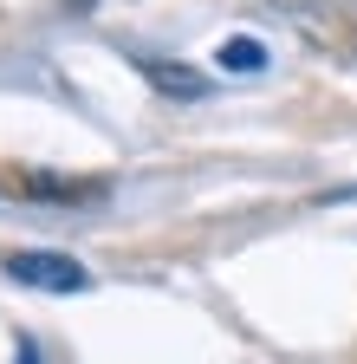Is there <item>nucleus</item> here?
<instances>
[{
    "label": "nucleus",
    "instance_id": "3",
    "mask_svg": "<svg viewBox=\"0 0 357 364\" xmlns=\"http://www.w3.org/2000/svg\"><path fill=\"white\" fill-rule=\"evenodd\" d=\"M221 65H228V72H260L266 65V46L260 39H228V46H221Z\"/></svg>",
    "mask_w": 357,
    "mask_h": 364
},
{
    "label": "nucleus",
    "instance_id": "1",
    "mask_svg": "<svg viewBox=\"0 0 357 364\" xmlns=\"http://www.w3.org/2000/svg\"><path fill=\"white\" fill-rule=\"evenodd\" d=\"M0 267H7V280H20L33 293H84V287H92V273H84L72 254H46V247H20Z\"/></svg>",
    "mask_w": 357,
    "mask_h": 364
},
{
    "label": "nucleus",
    "instance_id": "2",
    "mask_svg": "<svg viewBox=\"0 0 357 364\" xmlns=\"http://www.w3.org/2000/svg\"><path fill=\"white\" fill-rule=\"evenodd\" d=\"M143 72H150L156 91H169V98H202V91H208V78L195 65H143Z\"/></svg>",
    "mask_w": 357,
    "mask_h": 364
}]
</instances>
